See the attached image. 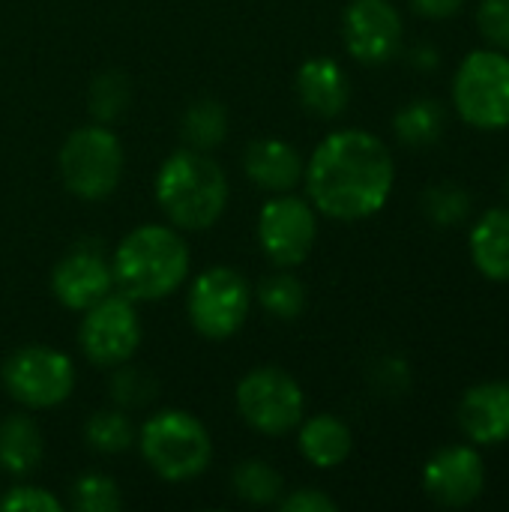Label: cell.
<instances>
[{
	"label": "cell",
	"mask_w": 509,
	"mask_h": 512,
	"mask_svg": "<svg viewBox=\"0 0 509 512\" xmlns=\"http://www.w3.org/2000/svg\"><path fill=\"white\" fill-rule=\"evenodd\" d=\"M486 486V465L477 447L453 444L438 450L423 468V492L447 510L471 507Z\"/></svg>",
	"instance_id": "cell-13"
},
{
	"label": "cell",
	"mask_w": 509,
	"mask_h": 512,
	"mask_svg": "<svg viewBox=\"0 0 509 512\" xmlns=\"http://www.w3.org/2000/svg\"><path fill=\"white\" fill-rule=\"evenodd\" d=\"M129 105V81L123 72H102L90 87V111L96 120L111 123Z\"/></svg>",
	"instance_id": "cell-28"
},
{
	"label": "cell",
	"mask_w": 509,
	"mask_h": 512,
	"mask_svg": "<svg viewBox=\"0 0 509 512\" xmlns=\"http://www.w3.org/2000/svg\"><path fill=\"white\" fill-rule=\"evenodd\" d=\"M459 429L477 447L509 441V381L471 387L459 402Z\"/></svg>",
	"instance_id": "cell-15"
},
{
	"label": "cell",
	"mask_w": 509,
	"mask_h": 512,
	"mask_svg": "<svg viewBox=\"0 0 509 512\" xmlns=\"http://www.w3.org/2000/svg\"><path fill=\"white\" fill-rule=\"evenodd\" d=\"M183 141L195 150H213L216 144L225 141L228 135V114L219 102L213 99H201V102H192L183 114Z\"/></svg>",
	"instance_id": "cell-22"
},
{
	"label": "cell",
	"mask_w": 509,
	"mask_h": 512,
	"mask_svg": "<svg viewBox=\"0 0 509 512\" xmlns=\"http://www.w3.org/2000/svg\"><path fill=\"white\" fill-rule=\"evenodd\" d=\"M402 15L390 0H351L342 15V39L348 54L363 66H381L402 45Z\"/></svg>",
	"instance_id": "cell-12"
},
{
	"label": "cell",
	"mask_w": 509,
	"mask_h": 512,
	"mask_svg": "<svg viewBox=\"0 0 509 512\" xmlns=\"http://www.w3.org/2000/svg\"><path fill=\"white\" fill-rule=\"evenodd\" d=\"M423 210L438 228H453L465 222L471 210V195L456 183H438L423 195Z\"/></svg>",
	"instance_id": "cell-26"
},
{
	"label": "cell",
	"mask_w": 509,
	"mask_h": 512,
	"mask_svg": "<svg viewBox=\"0 0 509 512\" xmlns=\"http://www.w3.org/2000/svg\"><path fill=\"white\" fill-rule=\"evenodd\" d=\"M396 138L408 147H429L444 132V108L435 99H414L393 117Z\"/></svg>",
	"instance_id": "cell-21"
},
{
	"label": "cell",
	"mask_w": 509,
	"mask_h": 512,
	"mask_svg": "<svg viewBox=\"0 0 509 512\" xmlns=\"http://www.w3.org/2000/svg\"><path fill=\"white\" fill-rule=\"evenodd\" d=\"M459 117L483 132L509 126V57L498 48L471 51L453 75Z\"/></svg>",
	"instance_id": "cell-5"
},
{
	"label": "cell",
	"mask_w": 509,
	"mask_h": 512,
	"mask_svg": "<svg viewBox=\"0 0 509 512\" xmlns=\"http://www.w3.org/2000/svg\"><path fill=\"white\" fill-rule=\"evenodd\" d=\"M303 390L279 366H258L237 384V411L261 435H288L303 423Z\"/></svg>",
	"instance_id": "cell-9"
},
{
	"label": "cell",
	"mask_w": 509,
	"mask_h": 512,
	"mask_svg": "<svg viewBox=\"0 0 509 512\" xmlns=\"http://www.w3.org/2000/svg\"><path fill=\"white\" fill-rule=\"evenodd\" d=\"M282 512H336V501L327 498L324 492L318 489H297L294 495H288L282 504H279Z\"/></svg>",
	"instance_id": "cell-32"
},
{
	"label": "cell",
	"mask_w": 509,
	"mask_h": 512,
	"mask_svg": "<svg viewBox=\"0 0 509 512\" xmlns=\"http://www.w3.org/2000/svg\"><path fill=\"white\" fill-rule=\"evenodd\" d=\"M0 510L6 512H63V504L39 489V486H15L0 498Z\"/></svg>",
	"instance_id": "cell-31"
},
{
	"label": "cell",
	"mask_w": 509,
	"mask_h": 512,
	"mask_svg": "<svg viewBox=\"0 0 509 512\" xmlns=\"http://www.w3.org/2000/svg\"><path fill=\"white\" fill-rule=\"evenodd\" d=\"M138 447L153 474L168 483H186L204 474L213 459L210 432L189 411L153 414L138 432Z\"/></svg>",
	"instance_id": "cell-4"
},
{
	"label": "cell",
	"mask_w": 509,
	"mask_h": 512,
	"mask_svg": "<svg viewBox=\"0 0 509 512\" xmlns=\"http://www.w3.org/2000/svg\"><path fill=\"white\" fill-rule=\"evenodd\" d=\"M45 441L39 426L27 414H12L0 423V468L12 477H24L39 468Z\"/></svg>",
	"instance_id": "cell-20"
},
{
	"label": "cell",
	"mask_w": 509,
	"mask_h": 512,
	"mask_svg": "<svg viewBox=\"0 0 509 512\" xmlns=\"http://www.w3.org/2000/svg\"><path fill=\"white\" fill-rule=\"evenodd\" d=\"M468 246L474 267L486 279L509 282V207L486 210L471 228Z\"/></svg>",
	"instance_id": "cell-18"
},
{
	"label": "cell",
	"mask_w": 509,
	"mask_h": 512,
	"mask_svg": "<svg viewBox=\"0 0 509 512\" xmlns=\"http://www.w3.org/2000/svg\"><path fill=\"white\" fill-rule=\"evenodd\" d=\"M72 507L81 512H117L123 507V498L111 477L84 474L72 483Z\"/></svg>",
	"instance_id": "cell-27"
},
{
	"label": "cell",
	"mask_w": 509,
	"mask_h": 512,
	"mask_svg": "<svg viewBox=\"0 0 509 512\" xmlns=\"http://www.w3.org/2000/svg\"><path fill=\"white\" fill-rule=\"evenodd\" d=\"M6 393L24 408L42 411L63 405L75 390V366L63 351L45 345L18 348L0 369Z\"/></svg>",
	"instance_id": "cell-8"
},
{
	"label": "cell",
	"mask_w": 509,
	"mask_h": 512,
	"mask_svg": "<svg viewBox=\"0 0 509 512\" xmlns=\"http://www.w3.org/2000/svg\"><path fill=\"white\" fill-rule=\"evenodd\" d=\"M477 27L492 48L509 51V0H483L477 6Z\"/></svg>",
	"instance_id": "cell-30"
},
{
	"label": "cell",
	"mask_w": 509,
	"mask_h": 512,
	"mask_svg": "<svg viewBox=\"0 0 509 512\" xmlns=\"http://www.w3.org/2000/svg\"><path fill=\"white\" fill-rule=\"evenodd\" d=\"M246 177L267 192H291L303 180V156L294 144L282 138H258L243 153Z\"/></svg>",
	"instance_id": "cell-16"
},
{
	"label": "cell",
	"mask_w": 509,
	"mask_h": 512,
	"mask_svg": "<svg viewBox=\"0 0 509 512\" xmlns=\"http://www.w3.org/2000/svg\"><path fill=\"white\" fill-rule=\"evenodd\" d=\"M300 453L309 465L315 468H339L348 456H351V447H354V438H351V429L333 417V414H318V417H309L303 426H300Z\"/></svg>",
	"instance_id": "cell-19"
},
{
	"label": "cell",
	"mask_w": 509,
	"mask_h": 512,
	"mask_svg": "<svg viewBox=\"0 0 509 512\" xmlns=\"http://www.w3.org/2000/svg\"><path fill=\"white\" fill-rule=\"evenodd\" d=\"M231 486H234V495L246 504H255V507H267V504H276L279 495H282V477L276 468H270L267 462L261 459H249V462H240L231 474Z\"/></svg>",
	"instance_id": "cell-23"
},
{
	"label": "cell",
	"mask_w": 509,
	"mask_h": 512,
	"mask_svg": "<svg viewBox=\"0 0 509 512\" xmlns=\"http://www.w3.org/2000/svg\"><path fill=\"white\" fill-rule=\"evenodd\" d=\"M297 96L309 114H315L321 120H333L345 111V105L351 99V84H348L345 69L336 60L309 57L297 69Z\"/></svg>",
	"instance_id": "cell-17"
},
{
	"label": "cell",
	"mask_w": 509,
	"mask_h": 512,
	"mask_svg": "<svg viewBox=\"0 0 509 512\" xmlns=\"http://www.w3.org/2000/svg\"><path fill=\"white\" fill-rule=\"evenodd\" d=\"M252 297L255 294L240 270L210 267L192 282L186 297V312L192 327L204 339H228L246 324Z\"/></svg>",
	"instance_id": "cell-7"
},
{
	"label": "cell",
	"mask_w": 509,
	"mask_h": 512,
	"mask_svg": "<svg viewBox=\"0 0 509 512\" xmlns=\"http://www.w3.org/2000/svg\"><path fill=\"white\" fill-rule=\"evenodd\" d=\"M84 441L90 450L114 456L135 444V432L123 411H96L84 423Z\"/></svg>",
	"instance_id": "cell-25"
},
{
	"label": "cell",
	"mask_w": 509,
	"mask_h": 512,
	"mask_svg": "<svg viewBox=\"0 0 509 512\" xmlns=\"http://www.w3.org/2000/svg\"><path fill=\"white\" fill-rule=\"evenodd\" d=\"M153 192L171 225L183 231L213 228L228 207V177L222 165L195 147H183L159 165Z\"/></svg>",
	"instance_id": "cell-3"
},
{
	"label": "cell",
	"mask_w": 509,
	"mask_h": 512,
	"mask_svg": "<svg viewBox=\"0 0 509 512\" xmlns=\"http://www.w3.org/2000/svg\"><path fill=\"white\" fill-rule=\"evenodd\" d=\"M114 285L135 303H156L189 276V246L168 225L132 228L111 258Z\"/></svg>",
	"instance_id": "cell-2"
},
{
	"label": "cell",
	"mask_w": 509,
	"mask_h": 512,
	"mask_svg": "<svg viewBox=\"0 0 509 512\" xmlns=\"http://www.w3.org/2000/svg\"><path fill=\"white\" fill-rule=\"evenodd\" d=\"M507 189H509V174H507Z\"/></svg>",
	"instance_id": "cell-34"
},
{
	"label": "cell",
	"mask_w": 509,
	"mask_h": 512,
	"mask_svg": "<svg viewBox=\"0 0 509 512\" xmlns=\"http://www.w3.org/2000/svg\"><path fill=\"white\" fill-rule=\"evenodd\" d=\"M141 318L135 300L126 294H108L90 309H84V321L78 327V345L84 357L99 369L123 366L135 357L141 345Z\"/></svg>",
	"instance_id": "cell-10"
},
{
	"label": "cell",
	"mask_w": 509,
	"mask_h": 512,
	"mask_svg": "<svg viewBox=\"0 0 509 512\" xmlns=\"http://www.w3.org/2000/svg\"><path fill=\"white\" fill-rule=\"evenodd\" d=\"M411 9L423 18H432V21H444V18H453L462 12L465 0H408Z\"/></svg>",
	"instance_id": "cell-33"
},
{
	"label": "cell",
	"mask_w": 509,
	"mask_h": 512,
	"mask_svg": "<svg viewBox=\"0 0 509 512\" xmlns=\"http://www.w3.org/2000/svg\"><path fill=\"white\" fill-rule=\"evenodd\" d=\"M60 177L63 186L84 198L99 201L111 195L123 177V144L102 123L75 129L60 147Z\"/></svg>",
	"instance_id": "cell-6"
},
{
	"label": "cell",
	"mask_w": 509,
	"mask_h": 512,
	"mask_svg": "<svg viewBox=\"0 0 509 512\" xmlns=\"http://www.w3.org/2000/svg\"><path fill=\"white\" fill-rule=\"evenodd\" d=\"M303 183L318 213L339 222H357L375 216L390 201L396 162L378 135L366 129H339L315 147Z\"/></svg>",
	"instance_id": "cell-1"
},
{
	"label": "cell",
	"mask_w": 509,
	"mask_h": 512,
	"mask_svg": "<svg viewBox=\"0 0 509 512\" xmlns=\"http://www.w3.org/2000/svg\"><path fill=\"white\" fill-rule=\"evenodd\" d=\"M258 303L264 306V312H270L279 321H294L303 309H306V288L297 276L291 273H276L267 276L258 285Z\"/></svg>",
	"instance_id": "cell-24"
},
{
	"label": "cell",
	"mask_w": 509,
	"mask_h": 512,
	"mask_svg": "<svg viewBox=\"0 0 509 512\" xmlns=\"http://www.w3.org/2000/svg\"><path fill=\"white\" fill-rule=\"evenodd\" d=\"M111 399L120 408H144L147 402L156 399V381L132 366H114V378H111Z\"/></svg>",
	"instance_id": "cell-29"
},
{
	"label": "cell",
	"mask_w": 509,
	"mask_h": 512,
	"mask_svg": "<svg viewBox=\"0 0 509 512\" xmlns=\"http://www.w3.org/2000/svg\"><path fill=\"white\" fill-rule=\"evenodd\" d=\"M111 288H114L111 264L90 249H72L51 270V291L60 300V306L72 312L90 309L93 303L108 297Z\"/></svg>",
	"instance_id": "cell-14"
},
{
	"label": "cell",
	"mask_w": 509,
	"mask_h": 512,
	"mask_svg": "<svg viewBox=\"0 0 509 512\" xmlns=\"http://www.w3.org/2000/svg\"><path fill=\"white\" fill-rule=\"evenodd\" d=\"M318 240V219L312 201L279 192L258 213V243L261 252L282 270L300 267Z\"/></svg>",
	"instance_id": "cell-11"
}]
</instances>
